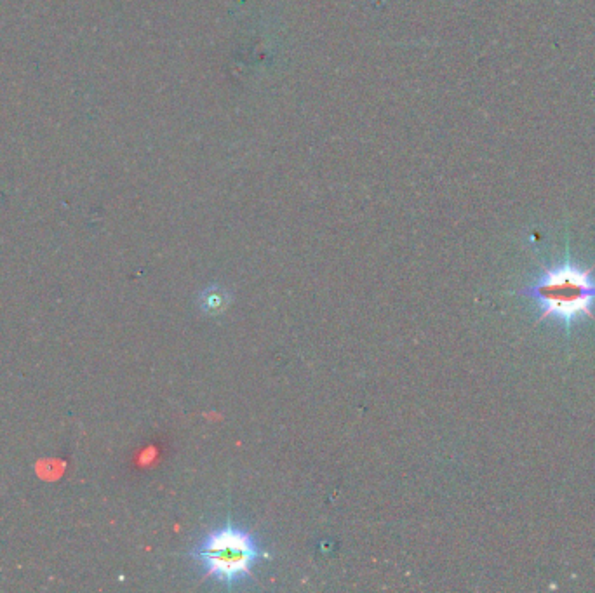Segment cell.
I'll return each mask as SVG.
<instances>
[{"label": "cell", "mask_w": 595, "mask_h": 593, "mask_svg": "<svg viewBox=\"0 0 595 593\" xmlns=\"http://www.w3.org/2000/svg\"><path fill=\"white\" fill-rule=\"evenodd\" d=\"M227 293L221 291L218 287H211L206 293L202 294V307L209 314H216L220 312L221 308L227 305Z\"/></svg>", "instance_id": "3"}, {"label": "cell", "mask_w": 595, "mask_h": 593, "mask_svg": "<svg viewBox=\"0 0 595 593\" xmlns=\"http://www.w3.org/2000/svg\"><path fill=\"white\" fill-rule=\"evenodd\" d=\"M521 294L535 301L540 308V320L559 319L566 329L580 317L595 319L594 268L578 267L566 260L559 267L545 268Z\"/></svg>", "instance_id": "1"}, {"label": "cell", "mask_w": 595, "mask_h": 593, "mask_svg": "<svg viewBox=\"0 0 595 593\" xmlns=\"http://www.w3.org/2000/svg\"><path fill=\"white\" fill-rule=\"evenodd\" d=\"M194 555L208 576L223 585H234L251 573L261 550L248 531L228 524L208 534Z\"/></svg>", "instance_id": "2"}]
</instances>
